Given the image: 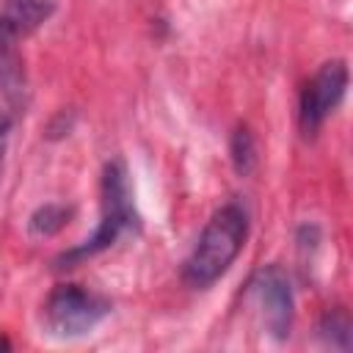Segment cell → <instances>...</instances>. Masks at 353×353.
Returning <instances> with one entry per match:
<instances>
[{
    "label": "cell",
    "mask_w": 353,
    "mask_h": 353,
    "mask_svg": "<svg viewBox=\"0 0 353 353\" xmlns=\"http://www.w3.org/2000/svg\"><path fill=\"white\" fill-rule=\"evenodd\" d=\"M248 237V212L237 204L229 201L221 210L212 212L207 226L201 229L190 256L185 259L182 279L193 290H204L215 284L237 259Z\"/></svg>",
    "instance_id": "obj_1"
},
{
    "label": "cell",
    "mask_w": 353,
    "mask_h": 353,
    "mask_svg": "<svg viewBox=\"0 0 353 353\" xmlns=\"http://www.w3.org/2000/svg\"><path fill=\"white\" fill-rule=\"evenodd\" d=\"M127 229H138V212H135V201H132V188L127 179V165L124 160H110L102 171V218L97 223V229L91 232V237H85L83 243L61 251L52 259L55 270H72L80 262L97 256L99 251L110 248L121 232Z\"/></svg>",
    "instance_id": "obj_2"
},
{
    "label": "cell",
    "mask_w": 353,
    "mask_h": 353,
    "mask_svg": "<svg viewBox=\"0 0 353 353\" xmlns=\"http://www.w3.org/2000/svg\"><path fill=\"white\" fill-rule=\"evenodd\" d=\"M110 312V301L80 287V284H58L47 295L41 306L44 331L55 339H74L94 331L105 314Z\"/></svg>",
    "instance_id": "obj_3"
},
{
    "label": "cell",
    "mask_w": 353,
    "mask_h": 353,
    "mask_svg": "<svg viewBox=\"0 0 353 353\" xmlns=\"http://www.w3.org/2000/svg\"><path fill=\"white\" fill-rule=\"evenodd\" d=\"M245 298L259 314L262 328L276 336L287 339L295 317V301H292V287L290 276L279 265H262L251 273L245 284Z\"/></svg>",
    "instance_id": "obj_4"
},
{
    "label": "cell",
    "mask_w": 353,
    "mask_h": 353,
    "mask_svg": "<svg viewBox=\"0 0 353 353\" xmlns=\"http://www.w3.org/2000/svg\"><path fill=\"white\" fill-rule=\"evenodd\" d=\"M347 91V63L345 61H325L312 80L301 88L298 102V124L306 138H314L323 121L336 110Z\"/></svg>",
    "instance_id": "obj_5"
},
{
    "label": "cell",
    "mask_w": 353,
    "mask_h": 353,
    "mask_svg": "<svg viewBox=\"0 0 353 353\" xmlns=\"http://www.w3.org/2000/svg\"><path fill=\"white\" fill-rule=\"evenodd\" d=\"M17 33L0 19V91L14 113H25L30 88H28V72L25 58L17 44Z\"/></svg>",
    "instance_id": "obj_6"
},
{
    "label": "cell",
    "mask_w": 353,
    "mask_h": 353,
    "mask_svg": "<svg viewBox=\"0 0 353 353\" xmlns=\"http://www.w3.org/2000/svg\"><path fill=\"white\" fill-rule=\"evenodd\" d=\"M55 11V0H3L0 19L17 33L28 36L41 28Z\"/></svg>",
    "instance_id": "obj_7"
},
{
    "label": "cell",
    "mask_w": 353,
    "mask_h": 353,
    "mask_svg": "<svg viewBox=\"0 0 353 353\" xmlns=\"http://www.w3.org/2000/svg\"><path fill=\"white\" fill-rule=\"evenodd\" d=\"M229 154H232V165L240 176H248L256 168V138L251 132L248 124H237L232 138H229Z\"/></svg>",
    "instance_id": "obj_8"
},
{
    "label": "cell",
    "mask_w": 353,
    "mask_h": 353,
    "mask_svg": "<svg viewBox=\"0 0 353 353\" xmlns=\"http://www.w3.org/2000/svg\"><path fill=\"white\" fill-rule=\"evenodd\" d=\"M72 215H74V207L55 204V201L41 204V207L30 215V223H28V226H30V234H36V237H52V234H58L61 229L69 226Z\"/></svg>",
    "instance_id": "obj_9"
},
{
    "label": "cell",
    "mask_w": 353,
    "mask_h": 353,
    "mask_svg": "<svg viewBox=\"0 0 353 353\" xmlns=\"http://www.w3.org/2000/svg\"><path fill=\"white\" fill-rule=\"evenodd\" d=\"M317 331H320V336H323L328 345H334V347H339V350H347V347H350V334H353V323H350L347 309H345V306L328 309V312L320 317Z\"/></svg>",
    "instance_id": "obj_10"
},
{
    "label": "cell",
    "mask_w": 353,
    "mask_h": 353,
    "mask_svg": "<svg viewBox=\"0 0 353 353\" xmlns=\"http://www.w3.org/2000/svg\"><path fill=\"white\" fill-rule=\"evenodd\" d=\"M11 130V116L6 110H0V174H3V152H6V138Z\"/></svg>",
    "instance_id": "obj_11"
},
{
    "label": "cell",
    "mask_w": 353,
    "mask_h": 353,
    "mask_svg": "<svg viewBox=\"0 0 353 353\" xmlns=\"http://www.w3.org/2000/svg\"><path fill=\"white\" fill-rule=\"evenodd\" d=\"M8 347H11V342H8V339L0 334V350H8Z\"/></svg>",
    "instance_id": "obj_12"
}]
</instances>
